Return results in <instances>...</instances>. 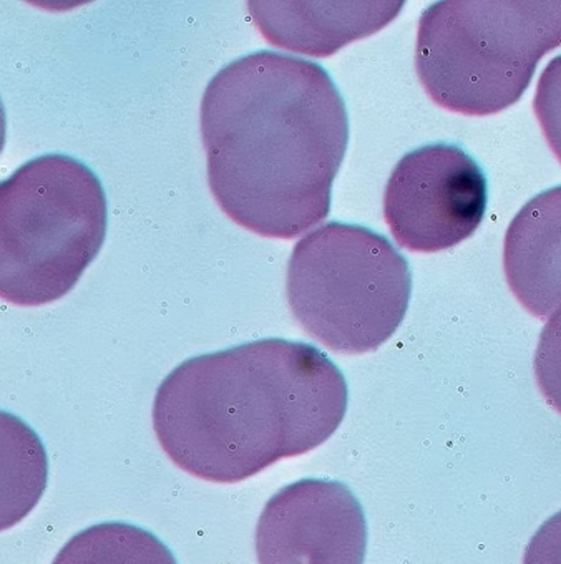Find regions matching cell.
I'll list each match as a JSON object with an SVG mask.
<instances>
[{
	"label": "cell",
	"mask_w": 561,
	"mask_h": 564,
	"mask_svg": "<svg viewBox=\"0 0 561 564\" xmlns=\"http://www.w3.org/2000/svg\"><path fill=\"white\" fill-rule=\"evenodd\" d=\"M208 182L223 212L265 238L326 219L346 155V105L321 65L256 52L215 75L202 101Z\"/></svg>",
	"instance_id": "cell-1"
},
{
	"label": "cell",
	"mask_w": 561,
	"mask_h": 564,
	"mask_svg": "<svg viewBox=\"0 0 561 564\" xmlns=\"http://www.w3.org/2000/svg\"><path fill=\"white\" fill-rule=\"evenodd\" d=\"M347 383L316 347L262 339L176 367L159 387L153 427L176 467L238 484L333 437Z\"/></svg>",
	"instance_id": "cell-2"
},
{
	"label": "cell",
	"mask_w": 561,
	"mask_h": 564,
	"mask_svg": "<svg viewBox=\"0 0 561 564\" xmlns=\"http://www.w3.org/2000/svg\"><path fill=\"white\" fill-rule=\"evenodd\" d=\"M560 45L561 0H445L420 18L417 74L445 110L485 117L517 104Z\"/></svg>",
	"instance_id": "cell-3"
},
{
	"label": "cell",
	"mask_w": 561,
	"mask_h": 564,
	"mask_svg": "<svg viewBox=\"0 0 561 564\" xmlns=\"http://www.w3.org/2000/svg\"><path fill=\"white\" fill-rule=\"evenodd\" d=\"M107 198L94 172L62 153L0 182V300L35 307L80 281L107 235Z\"/></svg>",
	"instance_id": "cell-4"
},
{
	"label": "cell",
	"mask_w": 561,
	"mask_h": 564,
	"mask_svg": "<svg viewBox=\"0 0 561 564\" xmlns=\"http://www.w3.org/2000/svg\"><path fill=\"white\" fill-rule=\"evenodd\" d=\"M294 319L317 343L339 354L379 349L409 307V262L370 229L327 223L304 236L288 264Z\"/></svg>",
	"instance_id": "cell-5"
},
{
	"label": "cell",
	"mask_w": 561,
	"mask_h": 564,
	"mask_svg": "<svg viewBox=\"0 0 561 564\" xmlns=\"http://www.w3.org/2000/svg\"><path fill=\"white\" fill-rule=\"evenodd\" d=\"M487 178L455 145L422 147L400 160L387 183L384 216L397 245L439 252L471 238L487 209Z\"/></svg>",
	"instance_id": "cell-6"
},
{
	"label": "cell",
	"mask_w": 561,
	"mask_h": 564,
	"mask_svg": "<svg viewBox=\"0 0 561 564\" xmlns=\"http://www.w3.org/2000/svg\"><path fill=\"white\" fill-rule=\"evenodd\" d=\"M367 523L346 485L306 478L266 503L256 528L259 564H364Z\"/></svg>",
	"instance_id": "cell-7"
},
{
	"label": "cell",
	"mask_w": 561,
	"mask_h": 564,
	"mask_svg": "<svg viewBox=\"0 0 561 564\" xmlns=\"http://www.w3.org/2000/svg\"><path fill=\"white\" fill-rule=\"evenodd\" d=\"M266 41L313 57H330L369 37L402 11V2H249Z\"/></svg>",
	"instance_id": "cell-8"
},
{
	"label": "cell",
	"mask_w": 561,
	"mask_h": 564,
	"mask_svg": "<svg viewBox=\"0 0 561 564\" xmlns=\"http://www.w3.org/2000/svg\"><path fill=\"white\" fill-rule=\"evenodd\" d=\"M504 268L521 306L550 319L561 310V186L527 203L508 226Z\"/></svg>",
	"instance_id": "cell-9"
},
{
	"label": "cell",
	"mask_w": 561,
	"mask_h": 564,
	"mask_svg": "<svg viewBox=\"0 0 561 564\" xmlns=\"http://www.w3.org/2000/svg\"><path fill=\"white\" fill-rule=\"evenodd\" d=\"M48 481L41 437L14 413L0 410V531L32 513Z\"/></svg>",
	"instance_id": "cell-10"
},
{
	"label": "cell",
	"mask_w": 561,
	"mask_h": 564,
	"mask_svg": "<svg viewBox=\"0 0 561 564\" xmlns=\"http://www.w3.org/2000/svg\"><path fill=\"white\" fill-rule=\"evenodd\" d=\"M52 564H176V560L143 528L101 523L75 534Z\"/></svg>",
	"instance_id": "cell-11"
},
{
	"label": "cell",
	"mask_w": 561,
	"mask_h": 564,
	"mask_svg": "<svg viewBox=\"0 0 561 564\" xmlns=\"http://www.w3.org/2000/svg\"><path fill=\"white\" fill-rule=\"evenodd\" d=\"M533 369L541 395L551 409L561 413V310L541 330Z\"/></svg>",
	"instance_id": "cell-12"
},
{
	"label": "cell",
	"mask_w": 561,
	"mask_h": 564,
	"mask_svg": "<svg viewBox=\"0 0 561 564\" xmlns=\"http://www.w3.org/2000/svg\"><path fill=\"white\" fill-rule=\"evenodd\" d=\"M533 107L548 145L561 163V55L541 74Z\"/></svg>",
	"instance_id": "cell-13"
},
{
	"label": "cell",
	"mask_w": 561,
	"mask_h": 564,
	"mask_svg": "<svg viewBox=\"0 0 561 564\" xmlns=\"http://www.w3.org/2000/svg\"><path fill=\"white\" fill-rule=\"evenodd\" d=\"M524 564H561V511L544 521L533 534Z\"/></svg>",
	"instance_id": "cell-14"
},
{
	"label": "cell",
	"mask_w": 561,
	"mask_h": 564,
	"mask_svg": "<svg viewBox=\"0 0 561 564\" xmlns=\"http://www.w3.org/2000/svg\"><path fill=\"white\" fill-rule=\"evenodd\" d=\"M6 133H8V117H6L4 104L0 100V153L4 150Z\"/></svg>",
	"instance_id": "cell-15"
}]
</instances>
